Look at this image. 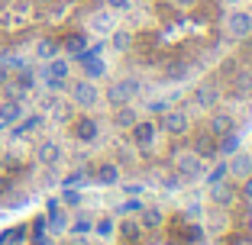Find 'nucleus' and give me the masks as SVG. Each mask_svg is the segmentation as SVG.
<instances>
[{
	"mask_svg": "<svg viewBox=\"0 0 252 245\" xmlns=\"http://www.w3.org/2000/svg\"><path fill=\"white\" fill-rule=\"evenodd\" d=\"M162 129L168 136H181L188 129V113L185 110H171V113H165L162 116Z\"/></svg>",
	"mask_w": 252,
	"mask_h": 245,
	"instance_id": "7",
	"label": "nucleus"
},
{
	"mask_svg": "<svg viewBox=\"0 0 252 245\" xmlns=\"http://www.w3.org/2000/svg\"><path fill=\"white\" fill-rule=\"evenodd\" d=\"M210 200L220 203V207H230V203H233V187H226L223 181H220V184H210Z\"/></svg>",
	"mask_w": 252,
	"mask_h": 245,
	"instance_id": "13",
	"label": "nucleus"
},
{
	"mask_svg": "<svg viewBox=\"0 0 252 245\" xmlns=\"http://www.w3.org/2000/svg\"><path fill=\"white\" fill-rule=\"evenodd\" d=\"M233 87H236V94H239V97H243V94H249V90H252V75H239Z\"/></svg>",
	"mask_w": 252,
	"mask_h": 245,
	"instance_id": "26",
	"label": "nucleus"
},
{
	"mask_svg": "<svg viewBox=\"0 0 252 245\" xmlns=\"http://www.w3.org/2000/svg\"><path fill=\"white\" fill-rule=\"evenodd\" d=\"M226 168H230V174H236V178H249L252 174V155L249 152H233V162L226 164Z\"/></svg>",
	"mask_w": 252,
	"mask_h": 245,
	"instance_id": "10",
	"label": "nucleus"
},
{
	"mask_svg": "<svg viewBox=\"0 0 252 245\" xmlns=\"http://www.w3.org/2000/svg\"><path fill=\"white\" fill-rule=\"evenodd\" d=\"M23 113H26L23 100H13V97L0 100V123H3V126H13V123H20Z\"/></svg>",
	"mask_w": 252,
	"mask_h": 245,
	"instance_id": "5",
	"label": "nucleus"
},
{
	"mask_svg": "<svg viewBox=\"0 0 252 245\" xmlns=\"http://www.w3.org/2000/svg\"><path fill=\"white\" fill-rule=\"evenodd\" d=\"M97 232H100V236H110V232H113V223H110V219H100V223H97Z\"/></svg>",
	"mask_w": 252,
	"mask_h": 245,
	"instance_id": "32",
	"label": "nucleus"
},
{
	"mask_svg": "<svg viewBox=\"0 0 252 245\" xmlns=\"http://www.w3.org/2000/svg\"><path fill=\"white\" fill-rule=\"evenodd\" d=\"M49 226H52V232H65V229H68V219H65V213L52 210V219H49Z\"/></svg>",
	"mask_w": 252,
	"mask_h": 245,
	"instance_id": "25",
	"label": "nucleus"
},
{
	"mask_svg": "<svg viewBox=\"0 0 252 245\" xmlns=\"http://www.w3.org/2000/svg\"><path fill=\"white\" fill-rule=\"evenodd\" d=\"M226 174H230V168H226V164H217V168L207 174V181H210V184H220V181L226 178Z\"/></svg>",
	"mask_w": 252,
	"mask_h": 245,
	"instance_id": "27",
	"label": "nucleus"
},
{
	"mask_svg": "<svg viewBox=\"0 0 252 245\" xmlns=\"http://www.w3.org/2000/svg\"><path fill=\"white\" fill-rule=\"evenodd\" d=\"M45 84H49V90H52V94L65 90V78H52V75H45Z\"/></svg>",
	"mask_w": 252,
	"mask_h": 245,
	"instance_id": "30",
	"label": "nucleus"
},
{
	"mask_svg": "<svg viewBox=\"0 0 252 245\" xmlns=\"http://www.w3.org/2000/svg\"><path fill=\"white\" fill-rule=\"evenodd\" d=\"M0 129H3V123H0Z\"/></svg>",
	"mask_w": 252,
	"mask_h": 245,
	"instance_id": "40",
	"label": "nucleus"
},
{
	"mask_svg": "<svg viewBox=\"0 0 252 245\" xmlns=\"http://www.w3.org/2000/svg\"><path fill=\"white\" fill-rule=\"evenodd\" d=\"M136 94H139V81H136V78H126V81H117L110 90H107V100L117 104V107H123V104H129Z\"/></svg>",
	"mask_w": 252,
	"mask_h": 245,
	"instance_id": "1",
	"label": "nucleus"
},
{
	"mask_svg": "<svg viewBox=\"0 0 252 245\" xmlns=\"http://www.w3.org/2000/svg\"><path fill=\"white\" fill-rule=\"evenodd\" d=\"M243 191H246V197L252 200V174H249V178H243Z\"/></svg>",
	"mask_w": 252,
	"mask_h": 245,
	"instance_id": "36",
	"label": "nucleus"
},
{
	"mask_svg": "<svg viewBox=\"0 0 252 245\" xmlns=\"http://www.w3.org/2000/svg\"><path fill=\"white\" fill-rule=\"evenodd\" d=\"M113 119H117V126H126V129H129V126H133V123H136V110H133V107H120V110H117V116H113Z\"/></svg>",
	"mask_w": 252,
	"mask_h": 245,
	"instance_id": "18",
	"label": "nucleus"
},
{
	"mask_svg": "<svg viewBox=\"0 0 252 245\" xmlns=\"http://www.w3.org/2000/svg\"><path fill=\"white\" fill-rule=\"evenodd\" d=\"M52 65H49V71L45 75H52V78H68V61H62V58H49Z\"/></svg>",
	"mask_w": 252,
	"mask_h": 245,
	"instance_id": "24",
	"label": "nucleus"
},
{
	"mask_svg": "<svg viewBox=\"0 0 252 245\" xmlns=\"http://www.w3.org/2000/svg\"><path fill=\"white\" fill-rule=\"evenodd\" d=\"M16 84H20V87L26 90V94H30V90H32V84H36V78H32V71H23V75L16 78Z\"/></svg>",
	"mask_w": 252,
	"mask_h": 245,
	"instance_id": "29",
	"label": "nucleus"
},
{
	"mask_svg": "<svg viewBox=\"0 0 252 245\" xmlns=\"http://www.w3.org/2000/svg\"><path fill=\"white\" fill-rule=\"evenodd\" d=\"M97 97H100V94H97V87H94V81H91V78H84V81H78L71 87V100L78 107H84V110H91V107L97 104Z\"/></svg>",
	"mask_w": 252,
	"mask_h": 245,
	"instance_id": "3",
	"label": "nucleus"
},
{
	"mask_svg": "<svg viewBox=\"0 0 252 245\" xmlns=\"http://www.w3.org/2000/svg\"><path fill=\"white\" fill-rule=\"evenodd\" d=\"M36 162H39V164H45V168L59 164V162H62V145H59V142H52V139H45L42 145L36 149Z\"/></svg>",
	"mask_w": 252,
	"mask_h": 245,
	"instance_id": "6",
	"label": "nucleus"
},
{
	"mask_svg": "<svg viewBox=\"0 0 252 245\" xmlns=\"http://www.w3.org/2000/svg\"><path fill=\"white\" fill-rule=\"evenodd\" d=\"M223 3H236V0H223Z\"/></svg>",
	"mask_w": 252,
	"mask_h": 245,
	"instance_id": "39",
	"label": "nucleus"
},
{
	"mask_svg": "<svg viewBox=\"0 0 252 245\" xmlns=\"http://www.w3.org/2000/svg\"><path fill=\"white\" fill-rule=\"evenodd\" d=\"M220 145H217V152H220V155H233V152L239 149V136L236 133H226V136H220Z\"/></svg>",
	"mask_w": 252,
	"mask_h": 245,
	"instance_id": "16",
	"label": "nucleus"
},
{
	"mask_svg": "<svg viewBox=\"0 0 252 245\" xmlns=\"http://www.w3.org/2000/svg\"><path fill=\"white\" fill-rule=\"evenodd\" d=\"M32 245H49V239H45V236H36V242H32Z\"/></svg>",
	"mask_w": 252,
	"mask_h": 245,
	"instance_id": "37",
	"label": "nucleus"
},
{
	"mask_svg": "<svg viewBox=\"0 0 252 245\" xmlns=\"http://www.w3.org/2000/svg\"><path fill=\"white\" fill-rule=\"evenodd\" d=\"M97 181H100V184H117L120 181V168L117 164H100V168H97Z\"/></svg>",
	"mask_w": 252,
	"mask_h": 245,
	"instance_id": "15",
	"label": "nucleus"
},
{
	"mask_svg": "<svg viewBox=\"0 0 252 245\" xmlns=\"http://www.w3.org/2000/svg\"><path fill=\"white\" fill-rule=\"evenodd\" d=\"M65 49H68L71 55H81L84 49H88V39H84V36H68V39H65Z\"/></svg>",
	"mask_w": 252,
	"mask_h": 245,
	"instance_id": "22",
	"label": "nucleus"
},
{
	"mask_svg": "<svg viewBox=\"0 0 252 245\" xmlns=\"http://www.w3.org/2000/svg\"><path fill=\"white\" fill-rule=\"evenodd\" d=\"M55 52H59V42H52V39H42V42H36V55L42 61L55 58Z\"/></svg>",
	"mask_w": 252,
	"mask_h": 245,
	"instance_id": "17",
	"label": "nucleus"
},
{
	"mask_svg": "<svg viewBox=\"0 0 252 245\" xmlns=\"http://www.w3.org/2000/svg\"><path fill=\"white\" fill-rule=\"evenodd\" d=\"M81 68H84V75H88L91 81L104 78V61L97 58V49H94V52H88V49L81 52Z\"/></svg>",
	"mask_w": 252,
	"mask_h": 245,
	"instance_id": "9",
	"label": "nucleus"
},
{
	"mask_svg": "<svg viewBox=\"0 0 252 245\" xmlns=\"http://www.w3.org/2000/svg\"><path fill=\"white\" fill-rule=\"evenodd\" d=\"M217 97H220V90H217L214 84H200V87L194 90V100H197V107H204V110H210V107L217 104Z\"/></svg>",
	"mask_w": 252,
	"mask_h": 245,
	"instance_id": "12",
	"label": "nucleus"
},
{
	"mask_svg": "<svg viewBox=\"0 0 252 245\" xmlns=\"http://www.w3.org/2000/svg\"><path fill=\"white\" fill-rule=\"evenodd\" d=\"M226 32H230L233 39H243L252 32V13H246V10H233L230 20H226Z\"/></svg>",
	"mask_w": 252,
	"mask_h": 245,
	"instance_id": "4",
	"label": "nucleus"
},
{
	"mask_svg": "<svg viewBox=\"0 0 252 245\" xmlns=\"http://www.w3.org/2000/svg\"><path fill=\"white\" fill-rule=\"evenodd\" d=\"M110 26H113L110 13H97L94 20H91V29H94V32H110Z\"/></svg>",
	"mask_w": 252,
	"mask_h": 245,
	"instance_id": "20",
	"label": "nucleus"
},
{
	"mask_svg": "<svg viewBox=\"0 0 252 245\" xmlns=\"http://www.w3.org/2000/svg\"><path fill=\"white\" fill-rule=\"evenodd\" d=\"M62 200H65L68 207H78V203H81V193H78V191H65V193H62Z\"/></svg>",
	"mask_w": 252,
	"mask_h": 245,
	"instance_id": "31",
	"label": "nucleus"
},
{
	"mask_svg": "<svg viewBox=\"0 0 252 245\" xmlns=\"http://www.w3.org/2000/svg\"><path fill=\"white\" fill-rule=\"evenodd\" d=\"M139 223L146 226V229H156V226L162 223V213H158V210H146V213L139 216Z\"/></svg>",
	"mask_w": 252,
	"mask_h": 245,
	"instance_id": "23",
	"label": "nucleus"
},
{
	"mask_svg": "<svg viewBox=\"0 0 252 245\" xmlns=\"http://www.w3.org/2000/svg\"><path fill=\"white\" fill-rule=\"evenodd\" d=\"M175 3H191V0H175Z\"/></svg>",
	"mask_w": 252,
	"mask_h": 245,
	"instance_id": "38",
	"label": "nucleus"
},
{
	"mask_svg": "<svg viewBox=\"0 0 252 245\" xmlns=\"http://www.w3.org/2000/svg\"><path fill=\"white\" fill-rule=\"evenodd\" d=\"M91 229H94V219H91V216H84V213L71 223V232H74V236H88Z\"/></svg>",
	"mask_w": 252,
	"mask_h": 245,
	"instance_id": "19",
	"label": "nucleus"
},
{
	"mask_svg": "<svg viewBox=\"0 0 252 245\" xmlns=\"http://www.w3.org/2000/svg\"><path fill=\"white\" fill-rule=\"evenodd\" d=\"M110 42H113V49H117V52H126V49H129V42H133V36H129V32L126 29H117V32H110Z\"/></svg>",
	"mask_w": 252,
	"mask_h": 245,
	"instance_id": "21",
	"label": "nucleus"
},
{
	"mask_svg": "<svg viewBox=\"0 0 252 245\" xmlns=\"http://www.w3.org/2000/svg\"><path fill=\"white\" fill-rule=\"evenodd\" d=\"M97 133H100V129H97V123L91 116H81L78 123H74V139L78 142H94Z\"/></svg>",
	"mask_w": 252,
	"mask_h": 245,
	"instance_id": "11",
	"label": "nucleus"
},
{
	"mask_svg": "<svg viewBox=\"0 0 252 245\" xmlns=\"http://www.w3.org/2000/svg\"><path fill=\"white\" fill-rule=\"evenodd\" d=\"M107 7H110V10H126V7H129V0H107Z\"/></svg>",
	"mask_w": 252,
	"mask_h": 245,
	"instance_id": "35",
	"label": "nucleus"
},
{
	"mask_svg": "<svg viewBox=\"0 0 252 245\" xmlns=\"http://www.w3.org/2000/svg\"><path fill=\"white\" fill-rule=\"evenodd\" d=\"M7 81H10V65H7V61H0V87H3Z\"/></svg>",
	"mask_w": 252,
	"mask_h": 245,
	"instance_id": "34",
	"label": "nucleus"
},
{
	"mask_svg": "<svg viewBox=\"0 0 252 245\" xmlns=\"http://www.w3.org/2000/svg\"><path fill=\"white\" fill-rule=\"evenodd\" d=\"M210 133H214V136L233 133V119L226 116V113H214V116H210Z\"/></svg>",
	"mask_w": 252,
	"mask_h": 245,
	"instance_id": "14",
	"label": "nucleus"
},
{
	"mask_svg": "<svg viewBox=\"0 0 252 245\" xmlns=\"http://www.w3.org/2000/svg\"><path fill=\"white\" fill-rule=\"evenodd\" d=\"M129 129H133V142L136 145H152V142H156V123H149V119H142V123L136 119Z\"/></svg>",
	"mask_w": 252,
	"mask_h": 245,
	"instance_id": "8",
	"label": "nucleus"
},
{
	"mask_svg": "<svg viewBox=\"0 0 252 245\" xmlns=\"http://www.w3.org/2000/svg\"><path fill=\"white\" fill-rule=\"evenodd\" d=\"M178 178L181 181H197L204 178V162H200V155H194V152H185V155H178Z\"/></svg>",
	"mask_w": 252,
	"mask_h": 245,
	"instance_id": "2",
	"label": "nucleus"
},
{
	"mask_svg": "<svg viewBox=\"0 0 252 245\" xmlns=\"http://www.w3.org/2000/svg\"><path fill=\"white\" fill-rule=\"evenodd\" d=\"M39 123H42V116H30V119H26V123H20V129H16L13 136H23V133H32V129H36Z\"/></svg>",
	"mask_w": 252,
	"mask_h": 245,
	"instance_id": "28",
	"label": "nucleus"
},
{
	"mask_svg": "<svg viewBox=\"0 0 252 245\" xmlns=\"http://www.w3.org/2000/svg\"><path fill=\"white\" fill-rule=\"evenodd\" d=\"M123 236L126 239H136V236H139V226H136V223H123Z\"/></svg>",
	"mask_w": 252,
	"mask_h": 245,
	"instance_id": "33",
	"label": "nucleus"
}]
</instances>
